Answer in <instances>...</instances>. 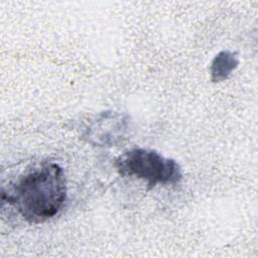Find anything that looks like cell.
<instances>
[{
  "instance_id": "6da1fadb",
  "label": "cell",
  "mask_w": 258,
  "mask_h": 258,
  "mask_svg": "<svg viewBox=\"0 0 258 258\" xmlns=\"http://www.w3.org/2000/svg\"><path fill=\"white\" fill-rule=\"evenodd\" d=\"M67 199V180L62 167L55 162H43L19 176L7 189L2 201L30 224H40L53 218Z\"/></svg>"
},
{
  "instance_id": "7a4b0ae2",
  "label": "cell",
  "mask_w": 258,
  "mask_h": 258,
  "mask_svg": "<svg viewBox=\"0 0 258 258\" xmlns=\"http://www.w3.org/2000/svg\"><path fill=\"white\" fill-rule=\"evenodd\" d=\"M115 167L123 177L143 179L149 187L156 184H173L181 177L179 164L171 158L164 157L155 150L132 148L115 160Z\"/></svg>"
},
{
  "instance_id": "3957f363",
  "label": "cell",
  "mask_w": 258,
  "mask_h": 258,
  "mask_svg": "<svg viewBox=\"0 0 258 258\" xmlns=\"http://www.w3.org/2000/svg\"><path fill=\"white\" fill-rule=\"evenodd\" d=\"M131 129L128 115L106 111L96 116L87 126L83 138L95 146L112 147L122 143Z\"/></svg>"
},
{
  "instance_id": "277c9868",
  "label": "cell",
  "mask_w": 258,
  "mask_h": 258,
  "mask_svg": "<svg viewBox=\"0 0 258 258\" xmlns=\"http://www.w3.org/2000/svg\"><path fill=\"white\" fill-rule=\"evenodd\" d=\"M239 64V58L236 52L223 50L219 52L211 64V79L214 83L223 82L229 78Z\"/></svg>"
}]
</instances>
